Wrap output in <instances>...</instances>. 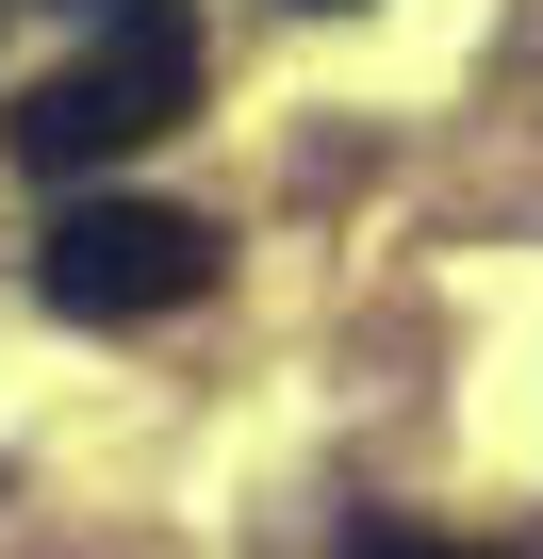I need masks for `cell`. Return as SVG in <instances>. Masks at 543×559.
I'll return each mask as SVG.
<instances>
[{
  "mask_svg": "<svg viewBox=\"0 0 543 559\" xmlns=\"http://www.w3.org/2000/svg\"><path fill=\"white\" fill-rule=\"evenodd\" d=\"M67 17L99 50H67L50 83H17V116H0L17 181H99L165 116H198V0H67Z\"/></svg>",
  "mask_w": 543,
  "mask_h": 559,
  "instance_id": "1",
  "label": "cell"
},
{
  "mask_svg": "<svg viewBox=\"0 0 543 559\" xmlns=\"http://www.w3.org/2000/svg\"><path fill=\"white\" fill-rule=\"evenodd\" d=\"M198 280H214V230L165 214V198H67L50 247H34V297L83 313V330H149V313L198 297Z\"/></svg>",
  "mask_w": 543,
  "mask_h": 559,
  "instance_id": "2",
  "label": "cell"
},
{
  "mask_svg": "<svg viewBox=\"0 0 543 559\" xmlns=\"http://www.w3.org/2000/svg\"><path fill=\"white\" fill-rule=\"evenodd\" d=\"M346 559H494V543H445V526H346Z\"/></svg>",
  "mask_w": 543,
  "mask_h": 559,
  "instance_id": "3",
  "label": "cell"
},
{
  "mask_svg": "<svg viewBox=\"0 0 543 559\" xmlns=\"http://www.w3.org/2000/svg\"><path fill=\"white\" fill-rule=\"evenodd\" d=\"M314 17H330V0H314Z\"/></svg>",
  "mask_w": 543,
  "mask_h": 559,
  "instance_id": "4",
  "label": "cell"
}]
</instances>
